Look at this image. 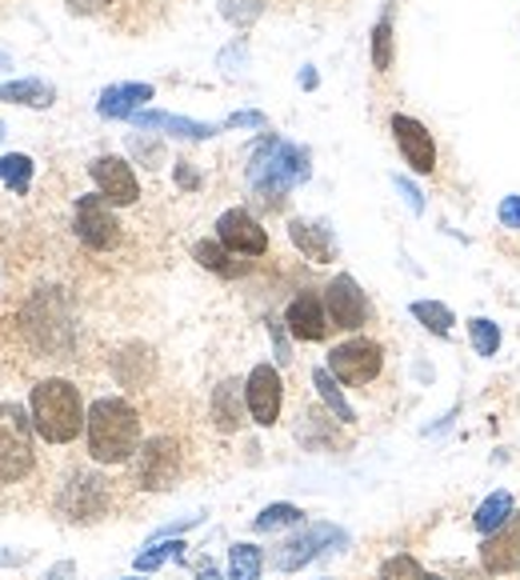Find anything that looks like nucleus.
I'll list each match as a JSON object with an SVG mask.
<instances>
[{
	"label": "nucleus",
	"mask_w": 520,
	"mask_h": 580,
	"mask_svg": "<svg viewBox=\"0 0 520 580\" xmlns=\"http://www.w3.org/2000/svg\"><path fill=\"white\" fill-rule=\"evenodd\" d=\"M309 172H312L309 149H300V144H292V140L264 137L249 157V189L257 192L264 204L277 209L280 200H284V192L304 184Z\"/></svg>",
	"instance_id": "nucleus-1"
},
{
	"label": "nucleus",
	"mask_w": 520,
	"mask_h": 580,
	"mask_svg": "<svg viewBox=\"0 0 520 580\" xmlns=\"http://www.w3.org/2000/svg\"><path fill=\"white\" fill-rule=\"evenodd\" d=\"M89 452L97 464H120L140 449V417L129 400L100 397L89 409Z\"/></svg>",
	"instance_id": "nucleus-2"
},
{
	"label": "nucleus",
	"mask_w": 520,
	"mask_h": 580,
	"mask_svg": "<svg viewBox=\"0 0 520 580\" xmlns=\"http://www.w3.org/2000/svg\"><path fill=\"white\" fill-rule=\"evenodd\" d=\"M32 424H37V432L49 444H69V440L80 437V429L89 424V417H84V404H80V392L77 384H69V380H40L37 389H32Z\"/></svg>",
	"instance_id": "nucleus-3"
},
{
	"label": "nucleus",
	"mask_w": 520,
	"mask_h": 580,
	"mask_svg": "<svg viewBox=\"0 0 520 580\" xmlns=\"http://www.w3.org/2000/svg\"><path fill=\"white\" fill-rule=\"evenodd\" d=\"M32 417L12 400H0V484H17L32 472L37 452H32Z\"/></svg>",
	"instance_id": "nucleus-4"
},
{
	"label": "nucleus",
	"mask_w": 520,
	"mask_h": 580,
	"mask_svg": "<svg viewBox=\"0 0 520 580\" xmlns=\"http://www.w3.org/2000/svg\"><path fill=\"white\" fill-rule=\"evenodd\" d=\"M344 544H349V532L317 520V524H309V529H300L297 537L284 540V544L272 552V564H277L280 572H300L309 560L324 557L329 549H344Z\"/></svg>",
	"instance_id": "nucleus-5"
},
{
	"label": "nucleus",
	"mask_w": 520,
	"mask_h": 580,
	"mask_svg": "<svg viewBox=\"0 0 520 580\" xmlns=\"http://www.w3.org/2000/svg\"><path fill=\"white\" fill-rule=\"evenodd\" d=\"M380 364H384V352H380L377 340L352 337L344 344L329 352V372L340 384H369L380 377Z\"/></svg>",
	"instance_id": "nucleus-6"
},
{
	"label": "nucleus",
	"mask_w": 520,
	"mask_h": 580,
	"mask_svg": "<svg viewBox=\"0 0 520 580\" xmlns=\"http://www.w3.org/2000/svg\"><path fill=\"white\" fill-rule=\"evenodd\" d=\"M72 229L77 237L97 252H109L120 244V220L112 212V200L97 197H80L77 200V220H72Z\"/></svg>",
	"instance_id": "nucleus-7"
},
{
	"label": "nucleus",
	"mask_w": 520,
	"mask_h": 580,
	"mask_svg": "<svg viewBox=\"0 0 520 580\" xmlns=\"http://www.w3.org/2000/svg\"><path fill=\"white\" fill-rule=\"evenodd\" d=\"M244 400H249V412L260 429H272L280 420V404H284V384H280V372L272 364H257L244 380Z\"/></svg>",
	"instance_id": "nucleus-8"
},
{
	"label": "nucleus",
	"mask_w": 520,
	"mask_h": 580,
	"mask_svg": "<svg viewBox=\"0 0 520 580\" xmlns=\"http://www.w3.org/2000/svg\"><path fill=\"white\" fill-rule=\"evenodd\" d=\"M324 309H329V320L337 329L357 332L364 329V320H369V297L360 292V284L349 272H340L329 289H324Z\"/></svg>",
	"instance_id": "nucleus-9"
},
{
	"label": "nucleus",
	"mask_w": 520,
	"mask_h": 580,
	"mask_svg": "<svg viewBox=\"0 0 520 580\" xmlns=\"http://www.w3.org/2000/svg\"><path fill=\"white\" fill-rule=\"evenodd\" d=\"M217 240L240 257H264L269 252V232L260 229V220L244 209H229L217 220Z\"/></svg>",
	"instance_id": "nucleus-10"
},
{
	"label": "nucleus",
	"mask_w": 520,
	"mask_h": 580,
	"mask_svg": "<svg viewBox=\"0 0 520 580\" xmlns=\"http://www.w3.org/2000/svg\"><path fill=\"white\" fill-rule=\"evenodd\" d=\"M180 472V444L172 437H152L144 449H140L137 480L140 489H169Z\"/></svg>",
	"instance_id": "nucleus-11"
},
{
	"label": "nucleus",
	"mask_w": 520,
	"mask_h": 580,
	"mask_svg": "<svg viewBox=\"0 0 520 580\" xmlns=\"http://www.w3.org/2000/svg\"><path fill=\"white\" fill-rule=\"evenodd\" d=\"M480 564L492 577H509V572L520 569V512H512L504 520V529L489 532L484 544H480Z\"/></svg>",
	"instance_id": "nucleus-12"
},
{
	"label": "nucleus",
	"mask_w": 520,
	"mask_h": 580,
	"mask_svg": "<svg viewBox=\"0 0 520 580\" xmlns=\"http://www.w3.org/2000/svg\"><path fill=\"white\" fill-rule=\"evenodd\" d=\"M92 180H97V189L104 200H112V204H132V200L140 197V180L137 172L129 169V160L120 157H97L89 164Z\"/></svg>",
	"instance_id": "nucleus-13"
},
{
	"label": "nucleus",
	"mask_w": 520,
	"mask_h": 580,
	"mask_svg": "<svg viewBox=\"0 0 520 580\" xmlns=\"http://www.w3.org/2000/svg\"><path fill=\"white\" fill-rule=\"evenodd\" d=\"M392 137H397V149L404 152V160H409L417 172L437 169V140H432V132L424 129L420 120L397 112V117H392Z\"/></svg>",
	"instance_id": "nucleus-14"
},
{
	"label": "nucleus",
	"mask_w": 520,
	"mask_h": 580,
	"mask_svg": "<svg viewBox=\"0 0 520 580\" xmlns=\"http://www.w3.org/2000/svg\"><path fill=\"white\" fill-rule=\"evenodd\" d=\"M284 324L297 340H324L329 337V309L317 292H300L284 312Z\"/></svg>",
	"instance_id": "nucleus-15"
},
{
	"label": "nucleus",
	"mask_w": 520,
	"mask_h": 580,
	"mask_svg": "<svg viewBox=\"0 0 520 580\" xmlns=\"http://www.w3.org/2000/svg\"><path fill=\"white\" fill-rule=\"evenodd\" d=\"M109 504V489L100 477H77L69 484V492L60 497V509L69 512L72 520H97Z\"/></svg>",
	"instance_id": "nucleus-16"
},
{
	"label": "nucleus",
	"mask_w": 520,
	"mask_h": 580,
	"mask_svg": "<svg viewBox=\"0 0 520 580\" xmlns=\"http://www.w3.org/2000/svg\"><path fill=\"white\" fill-rule=\"evenodd\" d=\"M137 129L144 132H169V137H180V140H209L217 137V124H200V120H189V117H172V112H137Z\"/></svg>",
	"instance_id": "nucleus-17"
},
{
	"label": "nucleus",
	"mask_w": 520,
	"mask_h": 580,
	"mask_svg": "<svg viewBox=\"0 0 520 580\" xmlns=\"http://www.w3.org/2000/svg\"><path fill=\"white\" fill-rule=\"evenodd\" d=\"M149 100H152V84H112V89L100 92L97 112L104 120H124L137 117L140 104H149Z\"/></svg>",
	"instance_id": "nucleus-18"
},
{
	"label": "nucleus",
	"mask_w": 520,
	"mask_h": 580,
	"mask_svg": "<svg viewBox=\"0 0 520 580\" xmlns=\"http://www.w3.org/2000/svg\"><path fill=\"white\" fill-rule=\"evenodd\" d=\"M289 237H292V244H297V249L304 252L309 260H317V264H332V260H337V240H332V232L324 229V224L292 220Z\"/></svg>",
	"instance_id": "nucleus-19"
},
{
	"label": "nucleus",
	"mask_w": 520,
	"mask_h": 580,
	"mask_svg": "<svg viewBox=\"0 0 520 580\" xmlns=\"http://www.w3.org/2000/svg\"><path fill=\"white\" fill-rule=\"evenodd\" d=\"M244 389H240L237 380H220L217 389H212V424L220 432H237L240 420H244Z\"/></svg>",
	"instance_id": "nucleus-20"
},
{
	"label": "nucleus",
	"mask_w": 520,
	"mask_h": 580,
	"mask_svg": "<svg viewBox=\"0 0 520 580\" xmlns=\"http://www.w3.org/2000/svg\"><path fill=\"white\" fill-rule=\"evenodd\" d=\"M0 100H4V104H24V109H49L52 100H57V89L37 77H24V80L0 84Z\"/></svg>",
	"instance_id": "nucleus-21"
},
{
	"label": "nucleus",
	"mask_w": 520,
	"mask_h": 580,
	"mask_svg": "<svg viewBox=\"0 0 520 580\" xmlns=\"http://www.w3.org/2000/svg\"><path fill=\"white\" fill-rule=\"evenodd\" d=\"M512 512H517V504H512V492L500 489V492H492V497L480 500V509L472 512V529L489 537V532L504 529V520H509Z\"/></svg>",
	"instance_id": "nucleus-22"
},
{
	"label": "nucleus",
	"mask_w": 520,
	"mask_h": 580,
	"mask_svg": "<svg viewBox=\"0 0 520 580\" xmlns=\"http://www.w3.org/2000/svg\"><path fill=\"white\" fill-rule=\"evenodd\" d=\"M312 384H317L320 400H324V404H329V409L337 412V420H344V424H352V420H357V412L349 409V400H344V392H340V380L332 377L329 369H317V372H312Z\"/></svg>",
	"instance_id": "nucleus-23"
},
{
	"label": "nucleus",
	"mask_w": 520,
	"mask_h": 580,
	"mask_svg": "<svg viewBox=\"0 0 520 580\" xmlns=\"http://www.w3.org/2000/svg\"><path fill=\"white\" fill-rule=\"evenodd\" d=\"M260 569H264V552L257 544H232L224 580H260Z\"/></svg>",
	"instance_id": "nucleus-24"
},
{
	"label": "nucleus",
	"mask_w": 520,
	"mask_h": 580,
	"mask_svg": "<svg viewBox=\"0 0 520 580\" xmlns=\"http://www.w3.org/2000/svg\"><path fill=\"white\" fill-rule=\"evenodd\" d=\"M412 317H417L429 332H437V337H449L452 324H457L452 309L449 304H440V300H417V304H412Z\"/></svg>",
	"instance_id": "nucleus-25"
},
{
	"label": "nucleus",
	"mask_w": 520,
	"mask_h": 580,
	"mask_svg": "<svg viewBox=\"0 0 520 580\" xmlns=\"http://www.w3.org/2000/svg\"><path fill=\"white\" fill-rule=\"evenodd\" d=\"M0 180L9 184L17 197L32 189V160L24 152H9V157H0Z\"/></svg>",
	"instance_id": "nucleus-26"
},
{
	"label": "nucleus",
	"mask_w": 520,
	"mask_h": 580,
	"mask_svg": "<svg viewBox=\"0 0 520 580\" xmlns=\"http://www.w3.org/2000/svg\"><path fill=\"white\" fill-rule=\"evenodd\" d=\"M184 549H189L184 540H160V544H149L144 552H137L132 564H137V572H152V569H160L164 560H180L184 557Z\"/></svg>",
	"instance_id": "nucleus-27"
},
{
	"label": "nucleus",
	"mask_w": 520,
	"mask_h": 580,
	"mask_svg": "<svg viewBox=\"0 0 520 580\" xmlns=\"http://www.w3.org/2000/svg\"><path fill=\"white\" fill-rule=\"evenodd\" d=\"M372 69L377 72H389L392 69V17L377 20V29H372Z\"/></svg>",
	"instance_id": "nucleus-28"
},
{
	"label": "nucleus",
	"mask_w": 520,
	"mask_h": 580,
	"mask_svg": "<svg viewBox=\"0 0 520 580\" xmlns=\"http://www.w3.org/2000/svg\"><path fill=\"white\" fill-rule=\"evenodd\" d=\"M192 257L200 260V264H204V269H212V272H220V277H237V264H229V249H224V244H212V240H200L197 249H192Z\"/></svg>",
	"instance_id": "nucleus-29"
},
{
	"label": "nucleus",
	"mask_w": 520,
	"mask_h": 580,
	"mask_svg": "<svg viewBox=\"0 0 520 580\" xmlns=\"http://www.w3.org/2000/svg\"><path fill=\"white\" fill-rule=\"evenodd\" d=\"M300 517H304V512H300L297 504H269V509L252 520V529H257V532L289 529V524H300Z\"/></svg>",
	"instance_id": "nucleus-30"
},
{
	"label": "nucleus",
	"mask_w": 520,
	"mask_h": 580,
	"mask_svg": "<svg viewBox=\"0 0 520 580\" xmlns=\"http://www.w3.org/2000/svg\"><path fill=\"white\" fill-rule=\"evenodd\" d=\"M469 337H472L477 357H492V352L500 349V324H492V320H484V317L469 320Z\"/></svg>",
	"instance_id": "nucleus-31"
},
{
	"label": "nucleus",
	"mask_w": 520,
	"mask_h": 580,
	"mask_svg": "<svg viewBox=\"0 0 520 580\" xmlns=\"http://www.w3.org/2000/svg\"><path fill=\"white\" fill-rule=\"evenodd\" d=\"M380 580H429V572L420 569L417 557H389L384 564H380Z\"/></svg>",
	"instance_id": "nucleus-32"
},
{
	"label": "nucleus",
	"mask_w": 520,
	"mask_h": 580,
	"mask_svg": "<svg viewBox=\"0 0 520 580\" xmlns=\"http://www.w3.org/2000/svg\"><path fill=\"white\" fill-rule=\"evenodd\" d=\"M220 12H224L232 24H249V20L260 17V4H257V0H224V4H220Z\"/></svg>",
	"instance_id": "nucleus-33"
},
{
	"label": "nucleus",
	"mask_w": 520,
	"mask_h": 580,
	"mask_svg": "<svg viewBox=\"0 0 520 580\" xmlns=\"http://www.w3.org/2000/svg\"><path fill=\"white\" fill-rule=\"evenodd\" d=\"M497 217H500V224H504V229H520V197H504V200H500Z\"/></svg>",
	"instance_id": "nucleus-34"
},
{
	"label": "nucleus",
	"mask_w": 520,
	"mask_h": 580,
	"mask_svg": "<svg viewBox=\"0 0 520 580\" xmlns=\"http://www.w3.org/2000/svg\"><path fill=\"white\" fill-rule=\"evenodd\" d=\"M224 129H264V112H232Z\"/></svg>",
	"instance_id": "nucleus-35"
},
{
	"label": "nucleus",
	"mask_w": 520,
	"mask_h": 580,
	"mask_svg": "<svg viewBox=\"0 0 520 580\" xmlns=\"http://www.w3.org/2000/svg\"><path fill=\"white\" fill-rule=\"evenodd\" d=\"M44 580H77V564H72V560H57V564L44 572Z\"/></svg>",
	"instance_id": "nucleus-36"
},
{
	"label": "nucleus",
	"mask_w": 520,
	"mask_h": 580,
	"mask_svg": "<svg viewBox=\"0 0 520 580\" xmlns=\"http://www.w3.org/2000/svg\"><path fill=\"white\" fill-rule=\"evenodd\" d=\"M397 189H400V192H404V197H409L412 212H424V197H420V192H417V189H412L409 180H404V177H397Z\"/></svg>",
	"instance_id": "nucleus-37"
},
{
	"label": "nucleus",
	"mask_w": 520,
	"mask_h": 580,
	"mask_svg": "<svg viewBox=\"0 0 520 580\" xmlns=\"http://www.w3.org/2000/svg\"><path fill=\"white\" fill-rule=\"evenodd\" d=\"M29 560V552H12V549H0V569H17V564H24Z\"/></svg>",
	"instance_id": "nucleus-38"
},
{
	"label": "nucleus",
	"mask_w": 520,
	"mask_h": 580,
	"mask_svg": "<svg viewBox=\"0 0 520 580\" xmlns=\"http://www.w3.org/2000/svg\"><path fill=\"white\" fill-rule=\"evenodd\" d=\"M177 180L184 184V189H197V177H192L189 169H177Z\"/></svg>",
	"instance_id": "nucleus-39"
},
{
	"label": "nucleus",
	"mask_w": 520,
	"mask_h": 580,
	"mask_svg": "<svg viewBox=\"0 0 520 580\" xmlns=\"http://www.w3.org/2000/svg\"><path fill=\"white\" fill-rule=\"evenodd\" d=\"M300 84H304V89H317V72L304 69V72H300Z\"/></svg>",
	"instance_id": "nucleus-40"
},
{
	"label": "nucleus",
	"mask_w": 520,
	"mask_h": 580,
	"mask_svg": "<svg viewBox=\"0 0 520 580\" xmlns=\"http://www.w3.org/2000/svg\"><path fill=\"white\" fill-rule=\"evenodd\" d=\"M457 580H492V572H477V569H472V572H460Z\"/></svg>",
	"instance_id": "nucleus-41"
},
{
	"label": "nucleus",
	"mask_w": 520,
	"mask_h": 580,
	"mask_svg": "<svg viewBox=\"0 0 520 580\" xmlns=\"http://www.w3.org/2000/svg\"><path fill=\"white\" fill-rule=\"evenodd\" d=\"M0 69H9V52H0Z\"/></svg>",
	"instance_id": "nucleus-42"
},
{
	"label": "nucleus",
	"mask_w": 520,
	"mask_h": 580,
	"mask_svg": "<svg viewBox=\"0 0 520 580\" xmlns=\"http://www.w3.org/2000/svg\"><path fill=\"white\" fill-rule=\"evenodd\" d=\"M0 140H4V120H0Z\"/></svg>",
	"instance_id": "nucleus-43"
},
{
	"label": "nucleus",
	"mask_w": 520,
	"mask_h": 580,
	"mask_svg": "<svg viewBox=\"0 0 520 580\" xmlns=\"http://www.w3.org/2000/svg\"><path fill=\"white\" fill-rule=\"evenodd\" d=\"M429 580H440V577H429Z\"/></svg>",
	"instance_id": "nucleus-44"
},
{
	"label": "nucleus",
	"mask_w": 520,
	"mask_h": 580,
	"mask_svg": "<svg viewBox=\"0 0 520 580\" xmlns=\"http://www.w3.org/2000/svg\"><path fill=\"white\" fill-rule=\"evenodd\" d=\"M132 580H140V577H132Z\"/></svg>",
	"instance_id": "nucleus-45"
}]
</instances>
